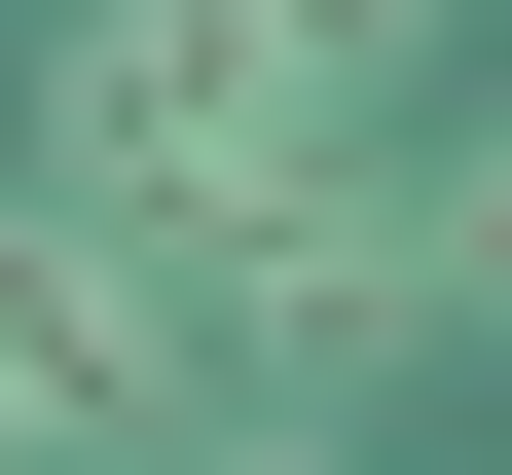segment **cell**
Here are the masks:
<instances>
[{
  "label": "cell",
  "mask_w": 512,
  "mask_h": 475,
  "mask_svg": "<svg viewBox=\"0 0 512 475\" xmlns=\"http://www.w3.org/2000/svg\"><path fill=\"white\" fill-rule=\"evenodd\" d=\"M403 293H439V329H512V147H476V183H403Z\"/></svg>",
  "instance_id": "2"
},
{
  "label": "cell",
  "mask_w": 512,
  "mask_h": 475,
  "mask_svg": "<svg viewBox=\"0 0 512 475\" xmlns=\"http://www.w3.org/2000/svg\"><path fill=\"white\" fill-rule=\"evenodd\" d=\"M37 183H74V220H293V183H330V74H293L256 0H74Z\"/></svg>",
  "instance_id": "1"
},
{
  "label": "cell",
  "mask_w": 512,
  "mask_h": 475,
  "mask_svg": "<svg viewBox=\"0 0 512 475\" xmlns=\"http://www.w3.org/2000/svg\"><path fill=\"white\" fill-rule=\"evenodd\" d=\"M256 37H293L330 110H366V74H439V0H256Z\"/></svg>",
  "instance_id": "3"
}]
</instances>
